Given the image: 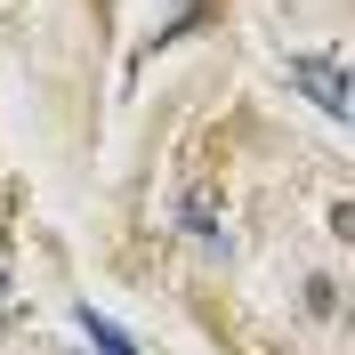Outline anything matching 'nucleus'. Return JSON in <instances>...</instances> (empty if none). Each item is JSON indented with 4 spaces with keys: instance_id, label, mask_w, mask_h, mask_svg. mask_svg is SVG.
<instances>
[{
    "instance_id": "1",
    "label": "nucleus",
    "mask_w": 355,
    "mask_h": 355,
    "mask_svg": "<svg viewBox=\"0 0 355 355\" xmlns=\"http://www.w3.org/2000/svg\"><path fill=\"white\" fill-rule=\"evenodd\" d=\"M283 73H291V89H299V97H315L331 121H355V81H347V65H339V57H291Z\"/></svg>"
},
{
    "instance_id": "2",
    "label": "nucleus",
    "mask_w": 355,
    "mask_h": 355,
    "mask_svg": "<svg viewBox=\"0 0 355 355\" xmlns=\"http://www.w3.org/2000/svg\"><path fill=\"white\" fill-rule=\"evenodd\" d=\"M178 226H186L202 250H218L226 243L218 234V186H186V194H178Z\"/></svg>"
},
{
    "instance_id": "3",
    "label": "nucleus",
    "mask_w": 355,
    "mask_h": 355,
    "mask_svg": "<svg viewBox=\"0 0 355 355\" xmlns=\"http://www.w3.org/2000/svg\"><path fill=\"white\" fill-rule=\"evenodd\" d=\"M81 331H89V347L97 355H137V339L113 323V315H97V307H81Z\"/></svg>"
},
{
    "instance_id": "4",
    "label": "nucleus",
    "mask_w": 355,
    "mask_h": 355,
    "mask_svg": "<svg viewBox=\"0 0 355 355\" xmlns=\"http://www.w3.org/2000/svg\"><path fill=\"white\" fill-rule=\"evenodd\" d=\"M307 307H315V315H331V307H339V283H323V275H315V283H307Z\"/></svg>"
},
{
    "instance_id": "5",
    "label": "nucleus",
    "mask_w": 355,
    "mask_h": 355,
    "mask_svg": "<svg viewBox=\"0 0 355 355\" xmlns=\"http://www.w3.org/2000/svg\"><path fill=\"white\" fill-rule=\"evenodd\" d=\"M331 234H339V243L355 250V202H339V210H331Z\"/></svg>"
}]
</instances>
